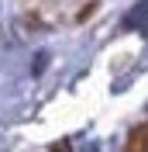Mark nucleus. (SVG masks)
Listing matches in <instances>:
<instances>
[{
  "label": "nucleus",
  "mask_w": 148,
  "mask_h": 152,
  "mask_svg": "<svg viewBox=\"0 0 148 152\" xmlns=\"http://www.w3.org/2000/svg\"><path fill=\"white\" fill-rule=\"evenodd\" d=\"M124 152H148V124H141V128H134L128 138V149Z\"/></svg>",
  "instance_id": "1"
},
{
  "label": "nucleus",
  "mask_w": 148,
  "mask_h": 152,
  "mask_svg": "<svg viewBox=\"0 0 148 152\" xmlns=\"http://www.w3.org/2000/svg\"><path fill=\"white\" fill-rule=\"evenodd\" d=\"M52 152H69V145H55V149H52Z\"/></svg>",
  "instance_id": "2"
}]
</instances>
